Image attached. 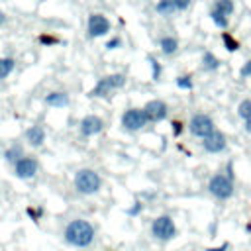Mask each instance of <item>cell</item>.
<instances>
[{
	"label": "cell",
	"instance_id": "cell-1",
	"mask_svg": "<svg viewBox=\"0 0 251 251\" xmlns=\"http://www.w3.org/2000/svg\"><path fill=\"white\" fill-rule=\"evenodd\" d=\"M65 241L73 247H88L94 241V226L86 220H73L65 227Z\"/></svg>",
	"mask_w": 251,
	"mask_h": 251
},
{
	"label": "cell",
	"instance_id": "cell-2",
	"mask_svg": "<svg viewBox=\"0 0 251 251\" xmlns=\"http://www.w3.org/2000/svg\"><path fill=\"white\" fill-rule=\"evenodd\" d=\"M102 186V178L96 171L92 169H80L76 171L75 175V188L80 192V194H94L98 192Z\"/></svg>",
	"mask_w": 251,
	"mask_h": 251
},
{
	"label": "cell",
	"instance_id": "cell-3",
	"mask_svg": "<svg viewBox=\"0 0 251 251\" xmlns=\"http://www.w3.org/2000/svg\"><path fill=\"white\" fill-rule=\"evenodd\" d=\"M233 190H235V186H233V178H231L229 175L218 173V175H214V176L208 180V192H210L214 198H218V200H227V198H231V196H233Z\"/></svg>",
	"mask_w": 251,
	"mask_h": 251
},
{
	"label": "cell",
	"instance_id": "cell-4",
	"mask_svg": "<svg viewBox=\"0 0 251 251\" xmlns=\"http://www.w3.org/2000/svg\"><path fill=\"white\" fill-rule=\"evenodd\" d=\"M151 235L157 239V241H171L176 237V226H175V220L167 214L163 216H157L153 222H151Z\"/></svg>",
	"mask_w": 251,
	"mask_h": 251
},
{
	"label": "cell",
	"instance_id": "cell-5",
	"mask_svg": "<svg viewBox=\"0 0 251 251\" xmlns=\"http://www.w3.org/2000/svg\"><path fill=\"white\" fill-rule=\"evenodd\" d=\"M124 84H126V75H122V73L108 75V76H104V78H100V80L96 82V86L90 90V96L106 98V96H110V92H112V90L122 88Z\"/></svg>",
	"mask_w": 251,
	"mask_h": 251
},
{
	"label": "cell",
	"instance_id": "cell-6",
	"mask_svg": "<svg viewBox=\"0 0 251 251\" xmlns=\"http://www.w3.org/2000/svg\"><path fill=\"white\" fill-rule=\"evenodd\" d=\"M147 122H149L147 112L141 110V108H129V110H126V112L122 114V126H124V129H127V131H137V129L145 127Z\"/></svg>",
	"mask_w": 251,
	"mask_h": 251
},
{
	"label": "cell",
	"instance_id": "cell-7",
	"mask_svg": "<svg viewBox=\"0 0 251 251\" xmlns=\"http://www.w3.org/2000/svg\"><path fill=\"white\" fill-rule=\"evenodd\" d=\"M188 129H190L192 135L202 137V139L208 137L212 131H216V127H214V120H212L208 114H194V116L190 118Z\"/></svg>",
	"mask_w": 251,
	"mask_h": 251
},
{
	"label": "cell",
	"instance_id": "cell-8",
	"mask_svg": "<svg viewBox=\"0 0 251 251\" xmlns=\"http://www.w3.org/2000/svg\"><path fill=\"white\" fill-rule=\"evenodd\" d=\"M110 31V22L102 14H92L88 18V35L90 37H102Z\"/></svg>",
	"mask_w": 251,
	"mask_h": 251
},
{
	"label": "cell",
	"instance_id": "cell-9",
	"mask_svg": "<svg viewBox=\"0 0 251 251\" xmlns=\"http://www.w3.org/2000/svg\"><path fill=\"white\" fill-rule=\"evenodd\" d=\"M14 173H16V176L18 178H31V176H35V173H37V161L33 159V157H22L16 165H14Z\"/></svg>",
	"mask_w": 251,
	"mask_h": 251
},
{
	"label": "cell",
	"instance_id": "cell-10",
	"mask_svg": "<svg viewBox=\"0 0 251 251\" xmlns=\"http://www.w3.org/2000/svg\"><path fill=\"white\" fill-rule=\"evenodd\" d=\"M202 147H204V151H208V153H222V151L226 149V135L216 129V131H212L208 137H204Z\"/></svg>",
	"mask_w": 251,
	"mask_h": 251
},
{
	"label": "cell",
	"instance_id": "cell-11",
	"mask_svg": "<svg viewBox=\"0 0 251 251\" xmlns=\"http://www.w3.org/2000/svg\"><path fill=\"white\" fill-rule=\"evenodd\" d=\"M143 110L147 112L149 122H161V120H165L167 114H169V108H167V104H165L163 100H151V102L145 104Z\"/></svg>",
	"mask_w": 251,
	"mask_h": 251
},
{
	"label": "cell",
	"instance_id": "cell-12",
	"mask_svg": "<svg viewBox=\"0 0 251 251\" xmlns=\"http://www.w3.org/2000/svg\"><path fill=\"white\" fill-rule=\"evenodd\" d=\"M102 127H104V122L98 116H84L80 122V133L84 137H92V135L100 133Z\"/></svg>",
	"mask_w": 251,
	"mask_h": 251
},
{
	"label": "cell",
	"instance_id": "cell-13",
	"mask_svg": "<svg viewBox=\"0 0 251 251\" xmlns=\"http://www.w3.org/2000/svg\"><path fill=\"white\" fill-rule=\"evenodd\" d=\"M25 139L31 147H41L43 141H45V131L41 126H31L27 131H25Z\"/></svg>",
	"mask_w": 251,
	"mask_h": 251
},
{
	"label": "cell",
	"instance_id": "cell-14",
	"mask_svg": "<svg viewBox=\"0 0 251 251\" xmlns=\"http://www.w3.org/2000/svg\"><path fill=\"white\" fill-rule=\"evenodd\" d=\"M45 104L47 106H55V108H63L69 104V96L65 92H51L45 96Z\"/></svg>",
	"mask_w": 251,
	"mask_h": 251
},
{
	"label": "cell",
	"instance_id": "cell-15",
	"mask_svg": "<svg viewBox=\"0 0 251 251\" xmlns=\"http://www.w3.org/2000/svg\"><path fill=\"white\" fill-rule=\"evenodd\" d=\"M159 47H161V51H163L165 55H173V53L178 49V41H176L175 37H171V35H165V37H161Z\"/></svg>",
	"mask_w": 251,
	"mask_h": 251
},
{
	"label": "cell",
	"instance_id": "cell-16",
	"mask_svg": "<svg viewBox=\"0 0 251 251\" xmlns=\"http://www.w3.org/2000/svg\"><path fill=\"white\" fill-rule=\"evenodd\" d=\"M22 157H24V149H22V145H18V143L10 145V147H8V151L4 153V159H6V161H10V163H14V165H16Z\"/></svg>",
	"mask_w": 251,
	"mask_h": 251
},
{
	"label": "cell",
	"instance_id": "cell-17",
	"mask_svg": "<svg viewBox=\"0 0 251 251\" xmlns=\"http://www.w3.org/2000/svg\"><path fill=\"white\" fill-rule=\"evenodd\" d=\"M155 10L161 16H173V12H176V6H175V0H159Z\"/></svg>",
	"mask_w": 251,
	"mask_h": 251
},
{
	"label": "cell",
	"instance_id": "cell-18",
	"mask_svg": "<svg viewBox=\"0 0 251 251\" xmlns=\"http://www.w3.org/2000/svg\"><path fill=\"white\" fill-rule=\"evenodd\" d=\"M202 67H204L206 71H216V69L220 67V61H218V57H216L214 53L206 51V53L202 55Z\"/></svg>",
	"mask_w": 251,
	"mask_h": 251
},
{
	"label": "cell",
	"instance_id": "cell-19",
	"mask_svg": "<svg viewBox=\"0 0 251 251\" xmlns=\"http://www.w3.org/2000/svg\"><path fill=\"white\" fill-rule=\"evenodd\" d=\"M212 10H216V12H220V14H224V16H231V12H233V0H216V4H214V8Z\"/></svg>",
	"mask_w": 251,
	"mask_h": 251
},
{
	"label": "cell",
	"instance_id": "cell-20",
	"mask_svg": "<svg viewBox=\"0 0 251 251\" xmlns=\"http://www.w3.org/2000/svg\"><path fill=\"white\" fill-rule=\"evenodd\" d=\"M16 67V61L12 57H2L0 59V78H6Z\"/></svg>",
	"mask_w": 251,
	"mask_h": 251
},
{
	"label": "cell",
	"instance_id": "cell-21",
	"mask_svg": "<svg viewBox=\"0 0 251 251\" xmlns=\"http://www.w3.org/2000/svg\"><path fill=\"white\" fill-rule=\"evenodd\" d=\"M237 116L243 120V122H247V120H251V100H241L239 102V106H237Z\"/></svg>",
	"mask_w": 251,
	"mask_h": 251
},
{
	"label": "cell",
	"instance_id": "cell-22",
	"mask_svg": "<svg viewBox=\"0 0 251 251\" xmlns=\"http://www.w3.org/2000/svg\"><path fill=\"white\" fill-rule=\"evenodd\" d=\"M210 16H212V22H214L218 27H222V29H226V27H227V24H229V18H227V16H224V14L216 12V10H212V12H210Z\"/></svg>",
	"mask_w": 251,
	"mask_h": 251
},
{
	"label": "cell",
	"instance_id": "cell-23",
	"mask_svg": "<svg viewBox=\"0 0 251 251\" xmlns=\"http://www.w3.org/2000/svg\"><path fill=\"white\" fill-rule=\"evenodd\" d=\"M176 86H178V88H184V90H190V88H192L190 76H178V78H176Z\"/></svg>",
	"mask_w": 251,
	"mask_h": 251
},
{
	"label": "cell",
	"instance_id": "cell-24",
	"mask_svg": "<svg viewBox=\"0 0 251 251\" xmlns=\"http://www.w3.org/2000/svg\"><path fill=\"white\" fill-rule=\"evenodd\" d=\"M149 63H151V67H153V78L157 80V78H159V75H161V65L157 63V59H155V57H149Z\"/></svg>",
	"mask_w": 251,
	"mask_h": 251
},
{
	"label": "cell",
	"instance_id": "cell-25",
	"mask_svg": "<svg viewBox=\"0 0 251 251\" xmlns=\"http://www.w3.org/2000/svg\"><path fill=\"white\" fill-rule=\"evenodd\" d=\"M224 43H226V47H227L229 51H235V49H237V41H233L231 35H227V33H224Z\"/></svg>",
	"mask_w": 251,
	"mask_h": 251
},
{
	"label": "cell",
	"instance_id": "cell-26",
	"mask_svg": "<svg viewBox=\"0 0 251 251\" xmlns=\"http://www.w3.org/2000/svg\"><path fill=\"white\" fill-rule=\"evenodd\" d=\"M239 75L241 76H251V59L241 67V71H239Z\"/></svg>",
	"mask_w": 251,
	"mask_h": 251
},
{
	"label": "cell",
	"instance_id": "cell-27",
	"mask_svg": "<svg viewBox=\"0 0 251 251\" xmlns=\"http://www.w3.org/2000/svg\"><path fill=\"white\" fill-rule=\"evenodd\" d=\"M175 6H176V10H186L188 6H190V0H175Z\"/></svg>",
	"mask_w": 251,
	"mask_h": 251
},
{
	"label": "cell",
	"instance_id": "cell-28",
	"mask_svg": "<svg viewBox=\"0 0 251 251\" xmlns=\"http://www.w3.org/2000/svg\"><path fill=\"white\" fill-rule=\"evenodd\" d=\"M141 210H143V204H141V202H135V206H133V208H129V210H127V214H129V216H135V214H139Z\"/></svg>",
	"mask_w": 251,
	"mask_h": 251
},
{
	"label": "cell",
	"instance_id": "cell-29",
	"mask_svg": "<svg viewBox=\"0 0 251 251\" xmlns=\"http://www.w3.org/2000/svg\"><path fill=\"white\" fill-rule=\"evenodd\" d=\"M120 45H122L120 37H114V39H110V41L106 43V47H108V49H116V47H120Z\"/></svg>",
	"mask_w": 251,
	"mask_h": 251
},
{
	"label": "cell",
	"instance_id": "cell-30",
	"mask_svg": "<svg viewBox=\"0 0 251 251\" xmlns=\"http://www.w3.org/2000/svg\"><path fill=\"white\" fill-rule=\"evenodd\" d=\"M227 249H229V243L226 241V243H222L220 247H208L206 251H227Z\"/></svg>",
	"mask_w": 251,
	"mask_h": 251
},
{
	"label": "cell",
	"instance_id": "cell-31",
	"mask_svg": "<svg viewBox=\"0 0 251 251\" xmlns=\"http://www.w3.org/2000/svg\"><path fill=\"white\" fill-rule=\"evenodd\" d=\"M39 41H41V43H57V39H55V37H51V35H41V37H39Z\"/></svg>",
	"mask_w": 251,
	"mask_h": 251
},
{
	"label": "cell",
	"instance_id": "cell-32",
	"mask_svg": "<svg viewBox=\"0 0 251 251\" xmlns=\"http://www.w3.org/2000/svg\"><path fill=\"white\" fill-rule=\"evenodd\" d=\"M173 126H175V135H178V133L182 131V124H180V122H175Z\"/></svg>",
	"mask_w": 251,
	"mask_h": 251
},
{
	"label": "cell",
	"instance_id": "cell-33",
	"mask_svg": "<svg viewBox=\"0 0 251 251\" xmlns=\"http://www.w3.org/2000/svg\"><path fill=\"white\" fill-rule=\"evenodd\" d=\"M27 214H29V216H33V218H39L41 210H31V208H27Z\"/></svg>",
	"mask_w": 251,
	"mask_h": 251
},
{
	"label": "cell",
	"instance_id": "cell-34",
	"mask_svg": "<svg viewBox=\"0 0 251 251\" xmlns=\"http://www.w3.org/2000/svg\"><path fill=\"white\" fill-rule=\"evenodd\" d=\"M243 127H245V131L251 135V120H247V122H243Z\"/></svg>",
	"mask_w": 251,
	"mask_h": 251
},
{
	"label": "cell",
	"instance_id": "cell-35",
	"mask_svg": "<svg viewBox=\"0 0 251 251\" xmlns=\"http://www.w3.org/2000/svg\"><path fill=\"white\" fill-rule=\"evenodd\" d=\"M4 24H6V14L0 10V25H4Z\"/></svg>",
	"mask_w": 251,
	"mask_h": 251
}]
</instances>
